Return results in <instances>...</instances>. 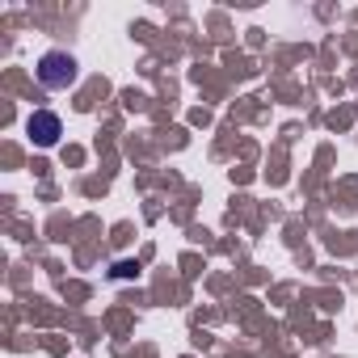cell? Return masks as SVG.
<instances>
[{
	"label": "cell",
	"instance_id": "6da1fadb",
	"mask_svg": "<svg viewBox=\"0 0 358 358\" xmlns=\"http://www.w3.org/2000/svg\"><path fill=\"white\" fill-rule=\"evenodd\" d=\"M76 76H80V64H76V55H68V51H47V55L38 59V85H43V89L64 93V89L76 85Z\"/></svg>",
	"mask_w": 358,
	"mask_h": 358
},
{
	"label": "cell",
	"instance_id": "7a4b0ae2",
	"mask_svg": "<svg viewBox=\"0 0 358 358\" xmlns=\"http://www.w3.org/2000/svg\"><path fill=\"white\" fill-rule=\"evenodd\" d=\"M30 135H34V143L38 148H55L59 143V135H64V122H59V114H51V110H38V114H30Z\"/></svg>",
	"mask_w": 358,
	"mask_h": 358
}]
</instances>
